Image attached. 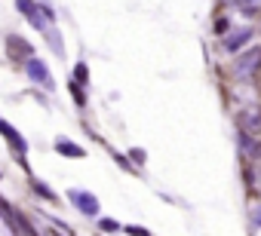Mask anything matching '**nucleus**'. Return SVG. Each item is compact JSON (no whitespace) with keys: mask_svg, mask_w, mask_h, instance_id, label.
I'll return each mask as SVG.
<instances>
[{"mask_svg":"<svg viewBox=\"0 0 261 236\" xmlns=\"http://www.w3.org/2000/svg\"><path fill=\"white\" fill-rule=\"evenodd\" d=\"M71 199H74V205H80L86 215H95V212H98V202H95V196H92V193H83V190H71Z\"/></svg>","mask_w":261,"mask_h":236,"instance_id":"2","label":"nucleus"},{"mask_svg":"<svg viewBox=\"0 0 261 236\" xmlns=\"http://www.w3.org/2000/svg\"><path fill=\"white\" fill-rule=\"evenodd\" d=\"M59 154H68V157H83V148L71 144V141H59Z\"/></svg>","mask_w":261,"mask_h":236,"instance_id":"6","label":"nucleus"},{"mask_svg":"<svg viewBox=\"0 0 261 236\" xmlns=\"http://www.w3.org/2000/svg\"><path fill=\"white\" fill-rule=\"evenodd\" d=\"M10 52H13V55H19V52H25V55H28V52H31V46H25L22 40H16V37H10Z\"/></svg>","mask_w":261,"mask_h":236,"instance_id":"7","label":"nucleus"},{"mask_svg":"<svg viewBox=\"0 0 261 236\" xmlns=\"http://www.w3.org/2000/svg\"><path fill=\"white\" fill-rule=\"evenodd\" d=\"M25 71H28V77H31V80H37V83H46V80H49L46 65H43V62H37V58H31V62L25 65Z\"/></svg>","mask_w":261,"mask_h":236,"instance_id":"4","label":"nucleus"},{"mask_svg":"<svg viewBox=\"0 0 261 236\" xmlns=\"http://www.w3.org/2000/svg\"><path fill=\"white\" fill-rule=\"evenodd\" d=\"M249 37H252V31H237V34H233L224 46H227V49H240L243 43H249Z\"/></svg>","mask_w":261,"mask_h":236,"instance_id":"5","label":"nucleus"},{"mask_svg":"<svg viewBox=\"0 0 261 236\" xmlns=\"http://www.w3.org/2000/svg\"><path fill=\"white\" fill-rule=\"evenodd\" d=\"M126 233H133V236H151L145 227H126Z\"/></svg>","mask_w":261,"mask_h":236,"instance_id":"8","label":"nucleus"},{"mask_svg":"<svg viewBox=\"0 0 261 236\" xmlns=\"http://www.w3.org/2000/svg\"><path fill=\"white\" fill-rule=\"evenodd\" d=\"M0 135H4V138H7V141L13 144V151H19V154H25V151H28L25 138H22V135H19V132H16L13 126H10V123H4V120H0Z\"/></svg>","mask_w":261,"mask_h":236,"instance_id":"1","label":"nucleus"},{"mask_svg":"<svg viewBox=\"0 0 261 236\" xmlns=\"http://www.w3.org/2000/svg\"><path fill=\"white\" fill-rule=\"evenodd\" d=\"M19 4V10H22V16L31 22V25H37V28H43V19H40V13H37V4L34 0H16Z\"/></svg>","mask_w":261,"mask_h":236,"instance_id":"3","label":"nucleus"}]
</instances>
